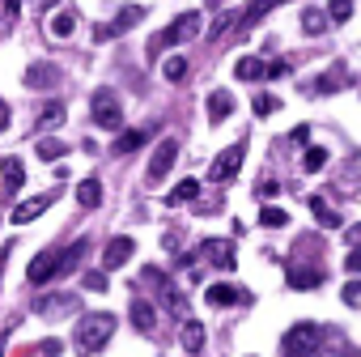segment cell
Wrapping results in <instances>:
<instances>
[{
    "label": "cell",
    "mask_w": 361,
    "mask_h": 357,
    "mask_svg": "<svg viewBox=\"0 0 361 357\" xmlns=\"http://www.w3.org/2000/svg\"><path fill=\"white\" fill-rule=\"evenodd\" d=\"M111 336H115V315L111 310H90V315H81V323L73 332V344H77V353L94 357L111 344Z\"/></svg>",
    "instance_id": "6da1fadb"
},
{
    "label": "cell",
    "mask_w": 361,
    "mask_h": 357,
    "mask_svg": "<svg viewBox=\"0 0 361 357\" xmlns=\"http://www.w3.org/2000/svg\"><path fill=\"white\" fill-rule=\"evenodd\" d=\"M319 323H293L281 340V357H310L319 349Z\"/></svg>",
    "instance_id": "7a4b0ae2"
},
{
    "label": "cell",
    "mask_w": 361,
    "mask_h": 357,
    "mask_svg": "<svg viewBox=\"0 0 361 357\" xmlns=\"http://www.w3.org/2000/svg\"><path fill=\"white\" fill-rule=\"evenodd\" d=\"M90 111H94V123L106 128V132H115V128L123 123V107H119V98H115L111 90H98V94L90 98Z\"/></svg>",
    "instance_id": "3957f363"
},
{
    "label": "cell",
    "mask_w": 361,
    "mask_h": 357,
    "mask_svg": "<svg viewBox=\"0 0 361 357\" xmlns=\"http://www.w3.org/2000/svg\"><path fill=\"white\" fill-rule=\"evenodd\" d=\"M243 157H247V140H238V145L221 149V153L213 157V170H209V178H213V183H230V178L243 170Z\"/></svg>",
    "instance_id": "277c9868"
},
{
    "label": "cell",
    "mask_w": 361,
    "mask_h": 357,
    "mask_svg": "<svg viewBox=\"0 0 361 357\" xmlns=\"http://www.w3.org/2000/svg\"><path fill=\"white\" fill-rule=\"evenodd\" d=\"M174 157H178V145H174V136L157 140V149H153V157H149V170H145V178H149V183H161V178L170 174V166H174Z\"/></svg>",
    "instance_id": "5b68a950"
},
{
    "label": "cell",
    "mask_w": 361,
    "mask_h": 357,
    "mask_svg": "<svg viewBox=\"0 0 361 357\" xmlns=\"http://www.w3.org/2000/svg\"><path fill=\"white\" fill-rule=\"evenodd\" d=\"M200 35V13H178L170 26H166V35L153 43V47H166V43H183V39H196Z\"/></svg>",
    "instance_id": "8992f818"
},
{
    "label": "cell",
    "mask_w": 361,
    "mask_h": 357,
    "mask_svg": "<svg viewBox=\"0 0 361 357\" xmlns=\"http://www.w3.org/2000/svg\"><path fill=\"white\" fill-rule=\"evenodd\" d=\"M140 18H145V9H140V5H123V9H119V18H115L111 26H102V30H98V43H106V39H119V35H128V30H132V26L140 22Z\"/></svg>",
    "instance_id": "52a82bcc"
},
{
    "label": "cell",
    "mask_w": 361,
    "mask_h": 357,
    "mask_svg": "<svg viewBox=\"0 0 361 357\" xmlns=\"http://www.w3.org/2000/svg\"><path fill=\"white\" fill-rule=\"evenodd\" d=\"M51 277H60V251H39L35 264H30V272H26V281L30 285H47Z\"/></svg>",
    "instance_id": "ba28073f"
},
{
    "label": "cell",
    "mask_w": 361,
    "mask_h": 357,
    "mask_svg": "<svg viewBox=\"0 0 361 357\" xmlns=\"http://www.w3.org/2000/svg\"><path fill=\"white\" fill-rule=\"evenodd\" d=\"M132 251H136V243L128 238V234H119V238H111L106 247H102V268L111 272V268H123L128 260H132Z\"/></svg>",
    "instance_id": "9c48e42d"
},
{
    "label": "cell",
    "mask_w": 361,
    "mask_h": 357,
    "mask_svg": "<svg viewBox=\"0 0 361 357\" xmlns=\"http://www.w3.org/2000/svg\"><path fill=\"white\" fill-rule=\"evenodd\" d=\"M200 255H204L209 264H217L221 272L234 268V243H230V238H209V243L200 247Z\"/></svg>",
    "instance_id": "30bf717a"
},
{
    "label": "cell",
    "mask_w": 361,
    "mask_h": 357,
    "mask_svg": "<svg viewBox=\"0 0 361 357\" xmlns=\"http://www.w3.org/2000/svg\"><path fill=\"white\" fill-rule=\"evenodd\" d=\"M0 178H5V192H9V196L22 192V183H26V166H22V157H5V162H0Z\"/></svg>",
    "instance_id": "8fae6325"
},
{
    "label": "cell",
    "mask_w": 361,
    "mask_h": 357,
    "mask_svg": "<svg viewBox=\"0 0 361 357\" xmlns=\"http://www.w3.org/2000/svg\"><path fill=\"white\" fill-rule=\"evenodd\" d=\"M178 344H183V353H200V349H204V323H200V319H183Z\"/></svg>",
    "instance_id": "7c38bea8"
},
{
    "label": "cell",
    "mask_w": 361,
    "mask_h": 357,
    "mask_svg": "<svg viewBox=\"0 0 361 357\" xmlns=\"http://www.w3.org/2000/svg\"><path fill=\"white\" fill-rule=\"evenodd\" d=\"M230 115H234L230 90H213V94H209V123H221V119H230Z\"/></svg>",
    "instance_id": "4fadbf2b"
},
{
    "label": "cell",
    "mask_w": 361,
    "mask_h": 357,
    "mask_svg": "<svg viewBox=\"0 0 361 357\" xmlns=\"http://www.w3.org/2000/svg\"><path fill=\"white\" fill-rule=\"evenodd\" d=\"M73 306H77V302H73L68 294H51V298L39 302V315H43V319H64V315H73Z\"/></svg>",
    "instance_id": "5bb4252c"
},
{
    "label": "cell",
    "mask_w": 361,
    "mask_h": 357,
    "mask_svg": "<svg viewBox=\"0 0 361 357\" xmlns=\"http://www.w3.org/2000/svg\"><path fill=\"white\" fill-rule=\"evenodd\" d=\"M306 205H310V213L319 217V226H327V230H340V222H344V217H340V213L327 205V196H310Z\"/></svg>",
    "instance_id": "9a60e30c"
},
{
    "label": "cell",
    "mask_w": 361,
    "mask_h": 357,
    "mask_svg": "<svg viewBox=\"0 0 361 357\" xmlns=\"http://www.w3.org/2000/svg\"><path fill=\"white\" fill-rule=\"evenodd\" d=\"M310 357H361V349L353 340H319V349Z\"/></svg>",
    "instance_id": "2e32d148"
},
{
    "label": "cell",
    "mask_w": 361,
    "mask_h": 357,
    "mask_svg": "<svg viewBox=\"0 0 361 357\" xmlns=\"http://www.w3.org/2000/svg\"><path fill=\"white\" fill-rule=\"evenodd\" d=\"M77 205L81 209H98L102 205V183H98V178H81V183H77Z\"/></svg>",
    "instance_id": "e0dca14e"
},
{
    "label": "cell",
    "mask_w": 361,
    "mask_h": 357,
    "mask_svg": "<svg viewBox=\"0 0 361 357\" xmlns=\"http://www.w3.org/2000/svg\"><path fill=\"white\" fill-rule=\"evenodd\" d=\"M264 68H268V64H264L259 56H243V60L234 64V77H238V81H264Z\"/></svg>",
    "instance_id": "ac0fdd59"
},
{
    "label": "cell",
    "mask_w": 361,
    "mask_h": 357,
    "mask_svg": "<svg viewBox=\"0 0 361 357\" xmlns=\"http://www.w3.org/2000/svg\"><path fill=\"white\" fill-rule=\"evenodd\" d=\"M60 123H64V102H56V98H51V102L39 111L35 128H39V132H51V128H60Z\"/></svg>",
    "instance_id": "d6986e66"
},
{
    "label": "cell",
    "mask_w": 361,
    "mask_h": 357,
    "mask_svg": "<svg viewBox=\"0 0 361 357\" xmlns=\"http://www.w3.org/2000/svg\"><path fill=\"white\" fill-rule=\"evenodd\" d=\"M47 205H51V196H39V200H26V205H18V209H13V226H26V222H35L39 213H47Z\"/></svg>",
    "instance_id": "ffe728a7"
},
{
    "label": "cell",
    "mask_w": 361,
    "mask_h": 357,
    "mask_svg": "<svg viewBox=\"0 0 361 357\" xmlns=\"http://www.w3.org/2000/svg\"><path fill=\"white\" fill-rule=\"evenodd\" d=\"M213 306H234V302H247V294H238L234 285H209V294H204Z\"/></svg>",
    "instance_id": "44dd1931"
},
{
    "label": "cell",
    "mask_w": 361,
    "mask_h": 357,
    "mask_svg": "<svg viewBox=\"0 0 361 357\" xmlns=\"http://www.w3.org/2000/svg\"><path fill=\"white\" fill-rule=\"evenodd\" d=\"M145 140H149V132H123V136L111 145V153H115V157H128V153H136Z\"/></svg>",
    "instance_id": "7402d4cb"
},
{
    "label": "cell",
    "mask_w": 361,
    "mask_h": 357,
    "mask_svg": "<svg viewBox=\"0 0 361 357\" xmlns=\"http://www.w3.org/2000/svg\"><path fill=\"white\" fill-rule=\"evenodd\" d=\"M323 285V272H310V268H289V289H319Z\"/></svg>",
    "instance_id": "603a6c76"
},
{
    "label": "cell",
    "mask_w": 361,
    "mask_h": 357,
    "mask_svg": "<svg viewBox=\"0 0 361 357\" xmlns=\"http://www.w3.org/2000/svg\"><path fill=\"white\" fill-rule=\"evenodd\" d=\"M132 323H136V332H153L157 315H153V306H149L145 298H136V302H132Z\"/></svg>",
    "instance_id": "cb8c5ba5"
},
{
    "label": "cell",
    "mask_w": 361,
    "mask_h": 357,
    "mask_svg": "<svg viewBox=\"0 0 361 357\" xmlns=\"http://www.w3.org/2000/svg\"><path fill=\"white\" fill-rule=\"evenodd\" d=\"M344 85H348V73H344V68H331V73H323V77L314 81L319 94H336V90H344Z\"/></svg>",
    "instance_id": "d4e9b609"
},
{
    "label": "cell",
    "mask_w": 361,
    "mask_h": 357,
    "mask_svg": "<svg viewBox=\"0 0 361 357\" xmlns=\"http://www.w3.org/2000/svg\"><path fill=\"white\" fill-rule=\"evenodd\" d=\"M64 153H68V145H64L60 136H39V157H43V162H60Z\"/></svg>",
    "instance_id": "484cf974"
},
{
    "label": "cell",
    "mask_w": 361,
    "mask_h": 357,
    "mask_svg": "<svg viewBox=\"0 0 361 357\" xmlns=\"http://www.w3.org/2000/svg\"><path fill=\"white\" fill-rule=\"evenodd\" d=\"M73 30H77V13H73V9H60V13L51 18V35H56V39H68Z\"/></svg>",
    "instance_id": "4316f807"
},
{
    "label": "cell",
    "mask_w": 361,
    "mask_h": 357,
    "mask_svg": "<svg viewBox=\"0 0 361 357\" xmlns=\"http://www.w3.org/2000/svg\"><path fill=\"white\" fill-rule=\"evenodd\" d=\"M56 81H60V68H51V64H35L26 73V85H56Z\"/></svg>",
    "instance_id": "83f0119b"
},
{
    "label": "cell",
    "mask_w": 361,
    "mask_h": 357,
    "mask_svg": "<svg viewBox=\"0 0 361 357\" xmlns=\"http://www.w3.org/2000/svg\"><path fill=\"white\" fill-rule=\"evenodd\" d=\"M196 196H200V178H183V183H174L170 205H183V200H196Z\"/></svg>",
    "instance_id": "f1b7e54d"
},
{
    "label": "cell",
    "mask_w": 361,
    "mask_h": 357,
    "mask_svg": "<svg viewBox=\"0 0 361 357\" xmlns=\"http://www.w3.org/2000/svg\"><path fill=\"white\" fill-rule=\"evenodd\" d=\"M161 77H166V81H183V77H188V60H183V56H166V60H161Z\"/></svg>",
    "instance_id": "f546056e"
},
{
    "label": "cell",
    "mask_w": 361,
    "mask_h": 357,
    "mask_svg": "<svg viewBox=\"0 0 361 357\" xmlns=\"http://www.w3.org/2000/svg\"><path fill=\"white\" fill-rule=\"evenodd\" d=\"M302 30H306V35H323V30H327V13H323V9H306V13H302Z\"/></svg>",
    "instance_id": "4dcf8cb0"
},
{
    "label": "cell",
    "mask_w": 361,
    "mask_h": 357,
    "mask_svg": "<svg viewBox=\"0 0 361 357\" xmlns=\"http://www.w3.org/2000/svg\"><path fill=\"white\" fill-rule=\"evenodd\" d=\"M259 226H268V230H281V226H289V213H285V209H272V205H264V209H259Z\"/></svg>",
    "instance_id": "1f68e13d"
},
{
    "label": "cell",
    "mask_w": 361,
    "mask_h": 357,
    "mask_svg": "<svg viewBox=\"0 0 361 357\" xmlns=\"http://www.w3.org/2000/svg\"><path fill=\"white\" fill-rule=\"evenodd\" d=\"M323 166H327V149H323V145H310V149H306V157H302V170H310V174H314V170H323Z\"/></svg>",
    "instance_id": "d6a6232c"
},
{
    "label": "cell",
    "mask_w": 361,
    "mask_h": 357,
    "mask_svg": "<svg viewBox=\"0 0 361 357\" xmlns=\"http://www.w3.org/2000/svg\"><path fill=\"white\" fill-rule=\"evenodd\" d=\"M353 18V0H327V22H348Z\"/></svg>",
    "instance_id": "836d02e7"
},
{
    "label": "cell",
    "mask_w": 361,
    "mask_h": 357,
    "mask_svg": "<svg viewBox=\"0 0 361 357\" xmlns=\"http://www.w3.org/2000/svg\"><path fill=\"white\" fill-rule=\"evenodd\" d=\"M85 255V243H73V251H60V272H73Z\"/></svg>",
    "instance_id": "e575fe53"
},
{
    "label": "cell",
    "mask_w": 361,
    "mask_h": 357,
    "mask_svg": "<svg viewBox=\"0 0 361 357\" xmlns=\"http://www.w3.org/2000/svg\"><path fill=\"white\" fill-rule=\"evenodd\" d=\"M251 107H255V115H259V119H268V115H272L281 102H276L272 94H255V102H251Z\"/></svg>",
    "instance_id": "d590c367"
},
{
    "label": "cell",
    "mask_w": 361,
    "mask_h": 357,
    "mask_svg": "<svg viewBox=\"0 0 361 357\" xmlns=\"http://www.w3.org/2000/svg\"><path fill=\"white\" fill-rule=\"evenodd\" d=\"M81 285H85L90 294H102V289L111 285V277H106V272H85V281H81Z\"/></svg>",
    "instance_id": "8d00e7d4"
},
{
    "label": "cell",
    "mask_w": 361,
    "mask_h": 357,
    "mask_svg": "<svg viewBox=\"0 0 361 357\" xmlns=\"http://www.w3.org/2000/svg\"><path fill=\"white\" fill-rule=\"evenodd\" d=\"M344 302H348V306H361V281H348V285H344Z\"/></svg>",
    "instance_id": "74e56055"
},
{
    "label": "cell",
    "mask_w": 361,
    "mask_h": 357,
    "mask_svg": "<svg viewBox=\"0 0 361 357\" xmlns=\"http://www.w3.org/2000/svg\"><path fill=\"white\" fill-rule=\"evenodd\" d=\"M230 22H234V13H221V22H217V26H213V30H209V39H221V35H226V26H230Z\"/></svg>",
    "instance_id": "f35d334b"
},
{
    "label": "cell",
    "mask_w": 361,
    "mask_h": 357,
    "mask_svg": "<svg viewBox=\"0 0 361 357\" xmlns=\"http://www.w3.org/2000/svg\"><path fill=\"white\" fill-rule=\"evenodd\" d=\"M264 77H289V64H285V60H276V64H268V68H264Z\"/></svg>",
    "instance_id": "ab89813d"
},
{
    "label": "cell",
    "mask_w": 361,
    "mask_h": 357,
    "mask_svg": "<svg viewBox=\"0 0 361 357\" xmlns=\"http://www.w3.org/2000/svg\"><path fill=\"white\" fill-rule=\"evenodd\" d=\"M289 136H293V140H298V145H310V123H298V128H293V132H289Z\"/></svg>",
    "instance_id": "60d3db41"
},
{
    "label": "cell",
    "mask_w": 361,
    "mask_h": 357,
    "mask_svg": "<svg viewBox=\"0 0 361 357\" xmlns=\"http://www.w3.org/2000/svg\"><path fill=\"white\" fill-rule=\"evenodd\" d=\"M344 268H348V272H361V247H353V251H348V260H344Z\"/></svg>",
    "instance_id": "b9f144b4"
},
{
    "label": "cell",
    "mask_w": 361,
    "mask_h": 357,
    "mask_svg": "<svg viewBox=\"0 0 361 357\" xmlns=\"http://www.w3.org/2000/svg\"><path fill=\"white\" fill-rule=\"evenodd\" d=\"M9 128V107H5V98H0V132Z\"/></svg>",
    "instance_id": "7bdbcfd3"
},
{
    "label": "cell",
    "mask_w": 361,
    "mask_h": 357,
    "mask_svg": "<svg viewBox=\"0 0 361 357\" xmlns=\"http://www.w3.org/2000/svg\"><path fill=\"white\" fill-rule=\"evenodd\" d=\"M56 5V0H35V9H51Z\"/></svg>",
    "instance_id": "ee69618b"
},
{
    "label": "cell",
    "mask_w": 361,
    "mask_h": 357,
    "mask_svg": "<svg viewBox=\"0 0 361 357\" xmlns=\"http://www.w3.org/2000/svg\"><path fill=\"white\" fill-rule=\"evenodd\" d=\"M0 353H5V336H0Z\"/></svg>",
    "instance_id": "f6af8a7d"
}]
</instances>
